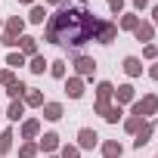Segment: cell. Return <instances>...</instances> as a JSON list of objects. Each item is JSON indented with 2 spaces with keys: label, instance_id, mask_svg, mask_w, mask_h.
<instances>
[{
  "label": "cell",
  "instance_id": "cell-1",
  "mask_svg": "<svg viewBox=\"0 0 158 158\" xmlns=\"http://www.w3.org/2000/svg\"><path fill=\"white\" fill-rule=\"evenodd\" d=\"M99 16L87 6H71V0L62 6H56V13L47 19L44 25V40L56 44V47H68V50H81L84 44H90L96 37L99 28Z\"/></svg>",
  "mask_w": 158,
  "mask_h": 158
},
{
  "label": "cell",
  "instance_id": "cell-2",
  "mask_svg": "<svg viewBox=\"0 0 158 158\" xmlns=\"http://www.w3.org/2000/svg\"><path fill=\"white\" fill-rule=\"evenodd\" d=\"M112 96H115V84L112 81H99L96 84V102H93V115H106V109L112 106Z\"/></svg>",
  "mask_w": 158,
  "mask_h": 158
},
{
  "label": "cell",
  "instance_id": "cell-3",
  "mask_svg": "<svg viewBox=\"0 0 158 158\" xmlns=\"http://www.w3.org/2000/svg\"><path fill=\"white\" fill-rule=\"evenodd\" d=\"M130 115H136V118H152V115H158V96L155 93H146L143 99H133L130 102Z\"/></svg>",
  "mask_w": 158,
  "mask_h": 158
},
{
  "label": "cell",
  "instance_id": "cell-4",
  "mask_svg": "<svg viewBox=\"0 0 158 158\" xmlns=\"http://www.w3.org/2000/svg\"><path fill=\"white\" fill-rule=\"evenodd\" d=\"M71 65H74V74H77V77L90 81V77L96 74V65H99V62H96L93 56H87V53H74V56H71Z\"/></svg>",
  "mask_w": 158,
  "mask_h": 158
},
{
  "label": "cell",
  "instance_id": "cell-5",
  "mask_svg": "<svg viewBox=\"0 0 158 158\" xmlns=\"http://www.w3.org/2000/svg\"><path fill=\"white\" fill-rule=\"evenodd\" d=\"M96 44H102V47H112L115 40H118V22H109V19H102L99 22V28H96V37H93Z\"/></svg>",
  "mask_w": 158,
  "mask_h": 158
},
{
  "label": "cell",
  "instance_id": "cell-6",
  "mask_svg": "<svg viewBox=\"0 0 158 158\" xmlns=\"http://www.w3.org/2000/svg\"><path fill=\"white\" fill-rule=\"evenodd\" d=\"M81 152H90V149H99V133L93 127H81L77 130V143H74Z\"/></svg>",
  "mask_w": 158,
  "mask_h": 158
},
{
  "label": "cell",
  "instance_id": "cell-7",
  "mask_svg": "<svg viewBox=\"0 0 158 158\" xmlns=\"http://www.w3.org/2000/svg\"><path fill=\"white\" fill-rule=\"evenodd\" d=\"M59 146H62V136H59L56 130H47V133H40V136H37V149H40L44 155L59 152Z\"/></svg>",
  "mask_w": 158,
  "mask_h": 158
},
{
  "label": "cell",
  "instance_id": "cell-8",
  "mask_svg": "<svg viewBox=\"0 0 158 158\" xmlns=\"http://www.w3.org/2000/svg\"><path fill=\"white\" fill-rule=\"evenodd\" d=\"M65 93H68V99H84L87 81H84V77H77V74H68V77H65Z\"/></svg>",
  "mask_w": 158,
  "mask_h": 158
},
{
  "label": "cell",
  "instance_id": "cell-9",
  "mask_svg": "<svg viewBox=\"0 0 158 158\" xmlns=\"http://www.w3.org/2000/svg\"><path fill=\"white\" fill-rule=\"evenodd\" d=\"M155 127H158V124H155L152 118H146V121H143V127H139V130H136V136H133V149L149 146V143H152V136H155Z\"/></svg>",
  "mask_w": 158,
  "mask_h": 158
},
{
  "label": "cell",
  "instance_id": "cell-10",
  "mask_svg": "<svg viewBox=\"0 0 158 158\" xmlns=\"http://www.w3.org/2000/svg\"><path fill=\"white\" fill-rule=\"evenodd\" d=\"M133 99H136V87H133L130 81L115 87V96H112V102H115V106H130Z\"/></svg>",
  "mask_w": 158,
  "mask_h": 158
},
{
  "label": "cell",
  "instance_id": "cell-11",
  "mask_svg": "<svg viewBox=\"0 0 158 158\" xmlns=\"http://www.w3.org/2000/svg\"><path fill=\"white\" fill-rule=\"evenodd\" d=\"M133 37H136L139 44H152V40H155V25H152L149 19H139V25L133 28Z\"/></svg>",
  "mask_w": 158,
  "mask_h": 158
},
{
  "label": "cell",
  "instance_id": "cell-12",
  "mask_svg": "<svg viewBox=\"0 0 158 158\" xmlns=\"http://www.w3.org/2000/svg\"><path fill=\"white\" fill-rule=\"evenodd\" d=\"M40 136V118H25L19 127V139H37Z\"/></svg>",
  "mask_w": 158,
  "mask_h": 158
},
{
  "label": "cell",
  "instance_id": "cell-13",
  "mask_svg": "<svg viewBox=\"0 0 158 158\" xmlns=\"http://www.w3.org/2000/svg\"><path fill=\"white\" fill-rule=\"evenodd\" d=\"M40 115H44V121H62V115H65V106L62 102H44L40 106Z\"/></svg>",
  "mask_w": 158,
  "mask_h": 158
},
{
  "label": "cell",
  "instance_id": "cell-14",
  "mask_svg": "<svg viewBox=\"0 0 158 158\" xmlns=\"http://www.w3.org/2000/svg\"><path fill=\"white\" fill-rule=\"evenodd\" d=\"M99 152H102V158H121L124 146L118 139H99Z\"/></svg>",
  "mask_w": 158,
  "mask_h": 158
},
{
  "label": "cell",
  "instance_id": "cell-15",
  "mask_svg": "<svg viewBox=\"0 0 158 158\" xmlns=\"http://www.w3.org/2000/svg\"><path fill=\"white\" fill-rule=\"evenodd\" d=\"M121 68H124L127 77H139V74H143V59H139V56H124Z\"/></svg>",
  "mask_w": 158,
  "mask_h": 158
},
{
  "label": "cell",
  "instance_id": "cell-16",
  "mask_svg": "<svg viewBox=\"0 0 158 158\" xmlns=\"http://www.w3.org/2000/svg\"><path fill=\"white\" fill-rule=\"evenodd\" d=\"M22 102H25V109H40L47 99H44V90H37V87H28V90H25V96H22Z\"/></svg>",
  "mask_w": 158,
  "mask_h": 158
},
{
  "label": "cell",
  "instance_id": "cell-17",
  "mask_svg": "<svg viewBox=\"0 0 158 158\" xmlns=\"http://www.w3.org/2000/svg\"><path fill=\"white\" fill-rule=\"evenodd\" d=\"M3 118H10L13 124H19V121H25V102H22V99H13V102L6 106V112H3Z\"/></svg>",
  "mask_w": 158,
  "mask_h": 158
},
{
  "label": "cell",
  "instance_id": "cell-18",
  "mask_svg": "<svg viewBox=\"0 0 158 158\" xmlns=\"http://www.w3.org/2000/svg\"><path fill=\"white\" fill-rule=\"evenodd\" d=\"M3 28H6L3 34H13V37H22V34H25V19H22V16H10V19L3 22Z\"/></svg>",
  "mask_w": 158,
  "mask_h": 158
},
{
  "label": "cell",
  "instance_id": "cell-19",
  "mask_svg": "<svg viewBox=\"0 0 158 158\" xmlns=\"http://www.w3.org/2000/svg\"><path fill=\"white\" fill-rule=\"evenodd\" d=\"M13 139H16V130L13 127H3L0 130V158H6L13 152Z\"/></svg>",
  "mask_w": 158,
  "mask_h": 158
},
{
  "label": "cell",
  "instance_id": "cell-20",
  "mask_svg": "<svg viewBox=\"0 0 158 158\" xmlns=\"http://www.w3.org/2000/svg\"><path fill=\"white\" fill-rule=\"evenodd\" d=\"M50 19V13H47V6H40V3H34V6H28V19L25 22H31V25H44Z\"/></svg>",
  "mask_w": 158,
  "mask_h": 158
},
{
  "label": "cell",
  "instance_id": "cell-21",
  "mask_svg": "<svg viewBox=\"0 0 158 158\" xmlns=\"http://www.w3.org/2000/svg\"><path fill=\"white\" fill-rule=\"evenodd\" d=\"M19 53H22L25 59L37 56V37H28V34H22V37H19Z\"/></svg>",
  "mask_w": 158,
  "mask_h": 158
},
{
  "label": "cell",
  "instance_id": "cell-22",
  "mask_svg": "<svg viewBox=\"0 0 158 158\" xmlns=\"http://www.w3.org/2000/svg\"><path fill=\"white\" fill-rule=\"evenodd\" d=\"M47 71H50V77H56V81H65V77H68V62L65 59H53Z\"/></svg>",
  "mask_w": 158,
  "mask_h": 158
},
{
  "label": "cell",
  "instance_id": "cell-23",
  "mask_svg": "<svg viewBox=\"0 0 158 158\" xmlns=\"http://www.w3.org/2000/svg\"><path fill=\"white\" fill-rule=\"evenodd\" d=\"M136 25H139V16H136V13H121V19H118V31H130V34H133Z\"/></svg>",
  "mask_w": 158,
  "mask_h": 158
},
{
  "label": "cell",
  "instance_id": "cell-24",
  "mask_svg": "<svg viewBox=\"0 0 158 158\" xmlns=\"http://www.w3.org/2000/svg\"><path fill=\"white\" fill-rule=\"evenodd\" d=\"M25 68H28L31 74H44V71L50 68V59H44V56L37 53V56H31V59H28V65H25Z\"/></svg>",
  "mask_w": 158,
  "mask_h": 158
},
{
  "label": "cell",
  "instance_id": "cell-25",
  "mask_svg": "<svg viewBox=\"0 0 158 158\" xmlns=\"http://www.w3.org/2000/svg\"><path fill=\"white\" fill-rule=\"evenodd\" d=\"M40 149H37V139H22L19 143V158H37Z\"/></svg>",
  "mask_w": 158,
  "mask_h": 158
},
{
  "label": "cell",
  "instance_id": "cell-26",
  "mask_svg": "<svg viewBox=\"0 0 158 158\" xmlns=\"http://www.w3.org/2000/svg\"><path fill=\"white\" fill-rule=\"evenodd\" d=\"M102 121H106V124H118V121H124V106H115V102H112V106L106 109Z\"/></svg>",
  "mask_w": 158,
  "mask_h": 158
},
{
  "label": "cell",
  "instance_id": "cell-27",
  "mask_svg": "<svg viewBox=\"0 0 158 158\" xmlns=\"http://www.w3.org/2000/svg\"><path fill=\"white\" fill-rule=\"evenodd\" d=\"M3 90H6V96H10V102H13V99H22V96H25V90H28V84H22L19 77H16V81H13L10 87H3Z\"/></svg>",
  "mask_w": 158,
  "mask_h": 158
},
{
  "label": "cell",
  "instance_id": "cell-28",
  "mask_svg": "<svg viewBox=\"0 0 158 158\" xmlns=\"http://www.w3.org/2000/svg\"><path fill=\"white\" fill-rule=\"evenodd\" d=\"M25 65H28V59H25L19 50H10V56H6V68L16 71V68H25Z\"/></svg>",
  "mask_w": 158,
  "mask_h": 158
},
{
  "label": "cell",
  "instance_id": "cell-29",
  "mask_svg": "<svg viewBox=\"0 0 158 158\" xmlns=\"http://www.w3.org/2000/svg\"><path fill=\"white\" fill-rule=\"evenodd\" d=\"M124 133H130V136H136V130L143 127V118H136V115H124Z\"/></svg>",
  "mask_w": 158,
  "mask_h": 158
},
{
  "label": "cell",
  "instance_id": "cell-30",
  "mask_svg": "<svg viewBox=\"0 0 158 158\" xmlns=\"http://www.w3.org/2000/svg\"><path fill=\"white\" fill-rule=\"evenodd\" d=\"M59 158H81V149H77L74 143H62L59 146Z\"/></svg>",
  "mask_w": 158,
  "mask_h": 158
},
{
  "label": "cell",
  "instance_id": "cell-31",
  "mask_svg": "<svg viewBox=\"0 0 158 158\" xmlns=\"http://www.w3.org/2000/svg\"><path fill=\"white\" fill-rule=\"evenodd\" d=\"M16 81V71L13 68H0V87H10Z\"/></svg>",
  "mask_w": 158,
  "mask_h": 158
},
{
  "label": "cell",
  "instance_id": "cell-32",
  "mask_svg": "<svg viewBox=\"0 0 158 158\" xmlns=\"http://www.w3.org/2000/svg\"><path fill=\"white\" fill-rule=\"evenodd\" d=\"M143 59H146V62H155V59H158V47H155V44H143Z\"/></svg>",
  "mask_w": 158,
  "mask_h": 158
},
{
  "label": "cell",
  "instance_id": "cell-33",
  "mask_svg": "<svg viewBox=\"0 0 158 158\" xmlns=\"http://www.w3.org/2000/svg\"><path fill=\"white\" fill-rule=\"evenodd\" d=\"M0 44L10 47V50H19V37H13V34H3V37H0Z\"/></svg>",
  "mask_w": 158,
  "mask_h": 158
},
{
  "label": "cell",
  "instance_id": "cell-34",
  "mask_svg": "<svg viewBox=\"0 0 158 158\" xmlns=\"http://www.w3.org/2000/svg\"><path fill=\"white\" fill-rule=\"evenodd\" d=\"M106 3H109V10H112L115 16H121V13H124V0H106Z\"/></svg>",
  "mask_w": 158,
  "mask_h": 158
},
{
  "label": "cell",
  "instance_id": "cell-35",
  "mask_svg": "<svg viewBox=\"0 0 158 158\" xmlns=\"http://www.w3.org/2000/svg\"><path fill=\"white\" fill-rule=\"evenodd\" d=\"M133 10H139V13L149 10V0H133Z\"/></svg>",
  "mask_w": 158,
  "mask_h": 158
},
{
  "label": "cell",
  "instance_id": "cell-36",
  "mask_svg": "<svg viewBox=\"0 0 158 158\" xmlns=\"http://www.w3.org/2000/svg\"><path fill=\"white\" fill-rule=\"evenodd\" d=\"M149 77H152V81H158V62L149 65Z\"/></svg>",
  "mask_w": 158,
  "mask_h": 158
},
{
  "label": "cell",
  "instance_id": "cell-37",
  "mask_svg": "<svg viewBox=\"0 0 158 158\" xmlns=\"http://www.w3.org/2000/svg\"><path fill=\"white\" fill-rule=\"evenodd\" d=\"M149 22H152V25H155V28H158V3H155V6H152V19H149Z\"/></svg>",
  "mask_w": 158,
  "mask_h": 158
},
{
  "label": "cell",
  "instance_id": "cell-38",
  "mask_svg": "<svg viewBox=\"0 0 158 158\" xmlns=\"http://www.w3.org/2000/svg\"><path fill=\"white\" fill-rule=\"evenodd\" d=\"M44 3H47V6H62L65 0H44Z\"/></svg>",
  "mask_w": 158,
  "mask_h": 158
},
{
  "label": "cell",
  "instance_id": "cell-39",
  "mask_svg": "<svg viewBox=\"0 0 158 158\" xmlns=\"http://www.w3.org/2000/svg\"><path fill=\"white\" fill-rule=\"evenodd\" d=\"M19 3H22V6H34V3H37V0H19Z\"/></svg>",
  "mask_w": 158,
  "mask_h": 158
},
{
  "label": "cell",
  "instance_id": "cell-40",
  "mask_svg": "<svg viewBox=\"0 0 158 158\" xmlns=\"http://www.w3.org/2000/svg\"><path fill=\"white\" fill-rule=\"evenodd\" d=\"M77 3H81V6H87V3H90V0H77Z\"/></svg>",
  "mask_w": 158,
  "mask_h": 158
},
{
  "label": "cell",
  "instance_id": "cell-41",
  "mask_svg": "<svg viewBox=\"0 0 158 158\" xmlns=\"http://www.w3.org/2000/svg\"><path fill=\"white\" fill-rule=\"evenodd\" d=\"M44 158H59V155H44Z\"/></svg>",
  "mask_w": 158,
  "mask_h": 158
},
{
  "label": "cell",
  "instance_id": "cell-42",
  "mask_svg": "<svg viewBox=\"0 0 158 158\" xmlns=\"http://www.w3.org/2000/svg\"><path fill=\"white\" fill-rule=\"evenodd\" d=\"M0 118H3V109H0Z\"/></svg>",
  "mask_w": 158,
  "mask_h": 158
},
{
  "label": "cell",
  "instance_id": "cell-43",
  "mask_svg": "<svg viewBox=\"0 0 158 158\" xmlns=\"http://www.w3.org/2000/svg\"><path fill=\"white\" fill-rule=\"evenodd\" d=\"M0 28H3V19H0Z\"/></svg>",
  "mask_w": 158,
  "mask_h": 158
},
{
  "label": "cell",
  "instance_id": "cell-44",
  "mask_svg": "<svg viewBox=\"0 0 158 158\" xmlns=\"http://www.w3.org/2000/svg\"><path fill=\"white\" fill-rule=\"evenodd\" d=\"M155 136H158V127H155Z\"/></svg>",
  "mask_w": 158,
  "mask_h": 158
},
{
  "label": "cell",
  "instance_id": "cell-45",
  "mask_svg": "<svg viewBox=\"0 0 158 158\" xmlns=\"http://www.w3.org/2000/svg\"><path fill=\"white\" fill-rule=\"evenodd\" d=\"M155 158H158V155H155Z\"/></svg>",
  "mask_w": 158,
  "mask_h": 158
}]
</instances>
